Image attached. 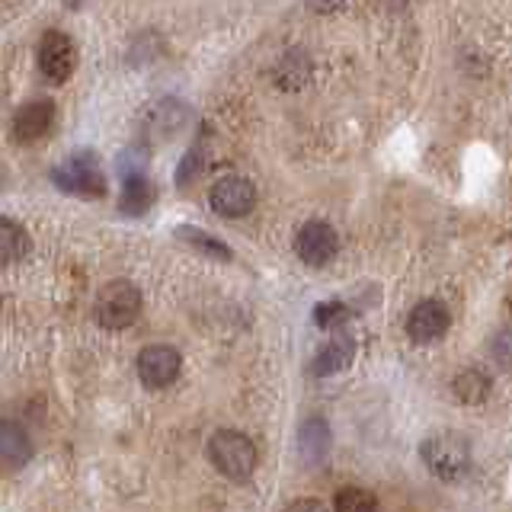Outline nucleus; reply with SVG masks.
<instances>
[{"instance_id":"1","label":"nucleus","mask_w":512,"mask_h":512,"mask_svg":"<svg viewBox=\"0 0 512 512\" xmlns=\"http://www.w3.org/2000/svg\"><path fill=\"white\" fill-rule=\"evenodd\" d=\"M420 461L426 471L439 480H461L471 471V442L461 432H436V436L423 439Z\"/></svg>"},{"instance_id":"2","label":"nucleus","mask_w":512,"mask_h":512,"mask_svg":"<svg viewBox=\"0 0 512 512\" xmlns=\"http://www.w3.org/2000/svg\"><path fill=\"white\" fill-rule=\"evenodd\" d=\"M208 461L228 477V480H247L256 471V445L234 429H218L212 442H208Z\"/></svg>"},{"instance_id":"3","label":"nucleus","mask_w":512,"mask_h":512,"mask_svg":"<svg viewBox=\"0 0 512 512\" xmlns=\"http://www.w3.org/2000/svg\"><path fill=\"white\" fill-rule=\"evenodd\" d=\"M93 314H96V324L106 327V330L132 327L141 314V292L125 279L109 282L106 288H100V295H96Z\"/></svg>"},{"instance_id":"4","label":"nucleus","mask_w":512,"mask_h":512,"mask_svg":"<svg viewBox=\"0 0 512 512\" xmlns=\"http://www.w3.org/2000/svg\"><path fill=\"white\" fill-rule=\"evenodd\" d=\"M52 180L58 189L71 192L80 199H103L106 196V176L96 164L93 151H74L64 164L52 170Z\"/></svg>"},{"instance_id":"5","label":"nucleus","mask_w":512,"mask_h":512,"mask_svg":"<svg viewBox=\"0 0 512 512\" xmlns=\"http://www.w3.org/2000/svg\"><path fill=\"white\" fill-rule=\"evenodd\" d=\"M138 378L144 388H167L180 378L183 356L167 343H151L138 352Z\"/></svg>"},{"instance_id":"6","label":"nucleus","mask_w":512,"mask_h":512,"mask_svg":"<svg viewBox=\"0 0 512 512\" xmlns=\"http://www.w3.org/2000/svg\"><path fill=\"white\" fill-rule=\"evenodd\" d=\"M212 212L221 218H244L256 205V186L247 176H224L212 186Z\"/></svg>"},{"instance_id":"7","label":"nucleus","mask_w":512,"mask_h":512,"mask_svg":"<svg viewBox=\"0 0 512 512\" xmlns=\"http://www.w3.org/2000/svg\"><path fill=\"white\" fill-rule=\"evenodd\" d=\"M77 68V48L74 42L64 36L58 29H48L42 42H39V71L61 84V80H68Z\"/></svg>"},{"instance_id":"8","label":"nucleus","mask_w":512,"mask_h":512,"mask_svg":"<svg viewBox=\"0 0 512 512\" xmlns=\"http://www.w3.org/2000/svg\"><path fill=\"white\" fill-rule=\"evenodd\" d=\"M336 250H340V237L330 228L327 221H308L301 224V231L295 237V253L308 266H327Z\"/></svg>"},{"instance_id":"9","label":"nucleus","mask_w":512,"mask_h":512,"mask_svg":"<svg viewBox=\"0 0 512 512\" xmlns=\"http://www.w3.org/2000/svg\"><path fill=\"white\" fill-rule=\"evenodd\" d=\"M55 119H58V109L52 100H29L16 109V116H13V138L20 144L42 141L52 132Z\"/></svg>"},{"instance_id":"10","label":"nucleus","mask_w":512,"mask_h":512,"mask_svg":"<svg viewBox=\"0 0 512 512\" xmlns=\"http://www.w3.org/2000/svg\"><path fill=\"white\" fill-rule=\"evenodd\" d=\"M448 327H452V317H448V308L442 301L426 298L407 314V333H410V340H416V343L442 340V336L448 333Z\"/></svg>"},{"instance_id":"11","label":"nucleus","mask_w":512,"mask_h":512,"mask_svg":"<svg viewBox=\"0 0 512 512\" xmlns=\"http://www.w3.org/2000/svg\"><path fill=\"white\" fill-rule=\"evenodd\" d=\"M352 356H356V343H352L346 333H336L333 340H327L324 346H320V349L314 352L311 372H314L317 378L336 375V372H343V368H349Z\"/></svg>"},{"instance_id":"12","label":"nucleus","mask_w":512,"mask_h":512,"mask_svg":"<svg viewBox=\"0 0 512 512\" xmlns=\"http://www.w3.org/2000/svg\"><path fill=\"white\" fill-rule=\"evenodd\" d=\"M330 426L324 416H311L298 429V455L304 464H320L330 455Z\"/></svg>"},{"instance_id":"13","label":"nucleus","mask_w":512,"mask_h":512,"mask_svg":"<svg viewBox=\"0 0 512 512\" xmlns=\"http://www.w3.org/2000/svg\"><path fill=\"white\" fill-rule=\"evenodd\" d=\"M29 458H32L29 432L16 420H0V464H7V468H23Z\"/></svg>"},{"instance_id":"14","label":"nucleus","mask_w":512,"mask_h":512,"mask_svg":"<svg viewBox=\"0 0 512 512\" xmlns=\"http://www.w3.org/2000/svg\"><path fill=\"white\" fill-rule=\"evenodd\" d=\"M157 199V189L144 173H125V186H122V212L125 215H144Z\"/></svg>"},{"instance_id":"15","label":"nucleus","mask_w":512,"mask_h":512,"mask_svg":"<svg viewBox=\"0 0 512 512\" xmlns=\"http://www.w3.org/2000/svg\"><path fill=\"white\" fill-rule=\"evenodd\" d=\"M29 250H32V240L23 224L0 215V266L20 263L23 256H29Z\"/></svg>"},{"instance_id":"16","label":"nucleus","mask_w":512,"mask_h":512,"mask_svg":"<svg viewBox=\"0 0 512 512\" xmlns=\"http://www.w3.org/2000/svg\"><path fill=\"white\" fill-rule=\"evenodd\" d=\"M311 71H314V64H311L308 52H304V48H292V52L282 55L279 68H276V80L282 90H298L308 84Z\"/></svg>"},{"instance_id":"17","label":"nucleus","mask_w":512,"mask_h":512,"mask_svg":"<svg viewBox=\"0 0 512 512\" xmlns=\"http://www.w3.org/2000/svg\"><path fill=\"white\" fill-rule=\"evenodd\" d=\"M452 391H455V397L461 400V404L477 407V404H484V400L490 397L493 384H490V378L484 372H480V368H464V372L455 375Z\"/></svg>"},{"instance_id":"18","label":"nucleus","mask_w":512,"mask_h":512,"mask_svg":"<svg viewBox=\"0 0 512 512\" xmlns=\"http://www.w3.org/2000/svg\"><path fill=\"white\" fill-rule=\"evenodd\" d=\"M176 237L186 240V244H189V247H196L199 253L215 256V260H231V256H234L228 244H221L218 237L205 234V231H199V228H192V224H180V228H176Z\"/></svg>"},{"instance_id":"19","label":"nucleus","mask_w":512,"mask_h":512,"mask_svg":"<svg viewBox=\"0 0 512 512\" xmlns=\"http://www.w3.org/2000/svg\"><path fill=\"white\" fill-rule=\"evenodd\" d=\"M330 512H378V500L372 490L362 487H346L336 493V500L330 506Z\"/></svg>"},{"instance_id":"20","label":"nucleus","mask_w":512,"mask_h":512,"mask_svg":"<svg viewBox=\"0 0 512 512\" xmlns=\"http://www.w3.org/2000/svg\"><path fill=\"white\" fill-rule=\"evenodd\" d=\"M349 320V311H346V304H340V301H324V304H317L314 308V324L320 327V330H340L343 324Z\"/></svg>"},{"instance_id":"21","label":"nucleus","mask_w":512,"mask_h":512,"mask_svg":"<svg viewBox=\"0 0 512 512\" xmlns=\"http://www.w3.org/2000/svg\"><path fill=\"white\" fill-rule=\"evenodd\" d=\"M202 167H205V154L199 148H192L189 154H183L180 167H176V183H180V186H192V183L199 180Z\"/></svg>"},{"instance_id":"22","label":"nucleus","mask_w":512,"mask_h":512,"mask_svg":"<svg viewBox=\"0 0 512 512\" xmlns=\"http://www.w3.org/2000/svg\"><path fill=\"white\" fill-rule=\"evenodd\" d=\"M285 512H330V506L317 496H301V500H292L285 506Z\"/></svg>"},{"instance_id":"23","label":"nucleus","mask_w":512,"mask_h":512,"mask_svg":"<svg viewBox=\"0 0 512 512\" xmlns=\"http://www.w3.org/2000/svg\"><path fill=\"white\" fill-rule=\"evenodd\" d=\"M509 362V352H506V333L500 336V365H506Z\"/></svg>"}]
</instances>
